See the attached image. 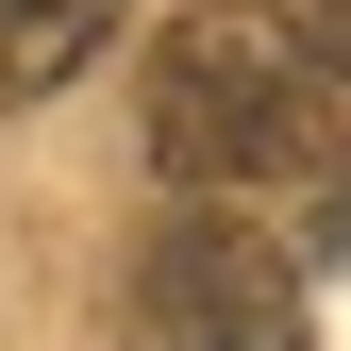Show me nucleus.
<instances>
[{
    "instance_id": "3",
    "label": "nucleus",
    "mask_w": 351,
    "mask_h": 351,
    "mask_svg": "<svg viewBox=\"0 0 351 351\" xmlns=\"http://www.w3.org/2000/svg\"><path fill=\"white\" fill-rule=\"evenodd\" d=\"M117 17H134V0H0V117L67 101V84L117 51Z\"/></svg>"
},
{
    "instance_id": "1",
    "label": "nucleus",
    "mask_w": 351,
    "mask_h": 351,
    "mask_svg": "<svg viewBox=\"0 0 351 351\" xmlns=\"http://www.w3.org/2000/svg\"><path fill=\"white\" fill-rule=\"evenodd\" d=\"M134 117H151L167 201H268V184H301V167L335 151V67L301 51L285 17H251V0H184V17L151 34Z\"/></svg>"
},
{
    "instance_id": "2",
    "label": "nucleus",
    "mask_w": 351,
    "mask_h": 351,
    "mask_svg": "<svg viewBox=\"0 0 351 351\" xmlns=\"http://www.w3.org/2000/svg\"><path fill=\"white\" fill-rule=\"evenodd\" d=\"M117 351H301V285L234 201H184L117 268Z\"/></svg>"
},
{
    "instance_id": "5",
    "label": "nucleus",
    "mask_w": 351,
    "mask_h": 351,
    "mask_svg": "<svg viewBox=\"0 0 351 351\" xmlns=\"http://www.w3.org/2000/svg\"><path fill=\"white\" fill-rule=\"evenodd\" d=\"M318 234H335V251H351V167H335V184H318Z\"/></svg>"
},
{
    "instance_id": "4",
    "label": "nucleus",
    "mask_w": 351,
    "mask_h": 351,
    "mask_svg": "<svg viewBox=\"0 0 351 351\" xmlns=\"http://www.w3.org/2000/svg\"><path fill=\"white\" fill-rule=\"evenodd\" d=\"M251 17H285V34H301V51H318V67L351 84V0H251Z\"/></svg>"
}]
</instances>
